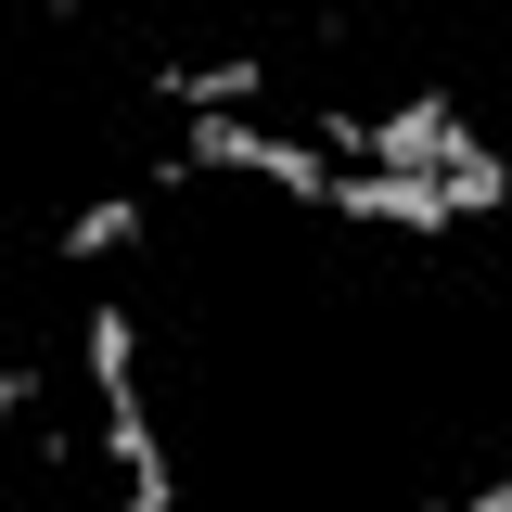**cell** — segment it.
Here are the masks:
<instances>
[{"label": "cell", "mask_w": 512, "mask_h": 512, "mask_svg": "<svg viewBox=\"0 0 512 512\" xmlns=\"http://www.w3.org/2000/svg\"><path fill=\"white\" fill-rule=\"evenodd\" d=\"M141 218H154L141 192H90V205L52 231V256H64V269H103V256H128V244H141Z\"/></svg>", "instance_id": "3"}, {"label": "cell", "mask_w": 512, "mask_h": 512, "mask_svg": "<svg viewBox=\"0 0 512 512\" xmlns=\"http://www.w3.org/2000/svg\"><path fill=\"white\" fill-rule=\"evenodd\" d=\"M77 359H90V410H103V461H116V500L128 512H167V448H154V410H141V320L90 308L77 320Z\"/></svg>", "instance_id": "1"}, {"label": "cell", "mask_w": 512, "mask_h": 512, "mask_svg": "<svg viewBox=\"0 0 512 512\" xmlns=\"http://www.w3.org/2000/svg\"><path fill=\"white\" fill-rule=\"evenodd\" d=\"M39 13H77V0H39Z\"/></svg>", "instance_id": "4"}, {"label": "cell", "mask_w": 512, "mask_h": 512, "mask_svg": "<svg viewBox=\"0 0 512 512\" xmlns=\"http://www.w3.org/2000/svg\"><path fill=\"white\" fill-rule=\"evenodd\" d=\"M269 77H282L269 52H205V64L154 52V64H141V90H154V103H180V116H244V103H269Z\"/></svg>", "instance_id": "2"}]
</instances>
